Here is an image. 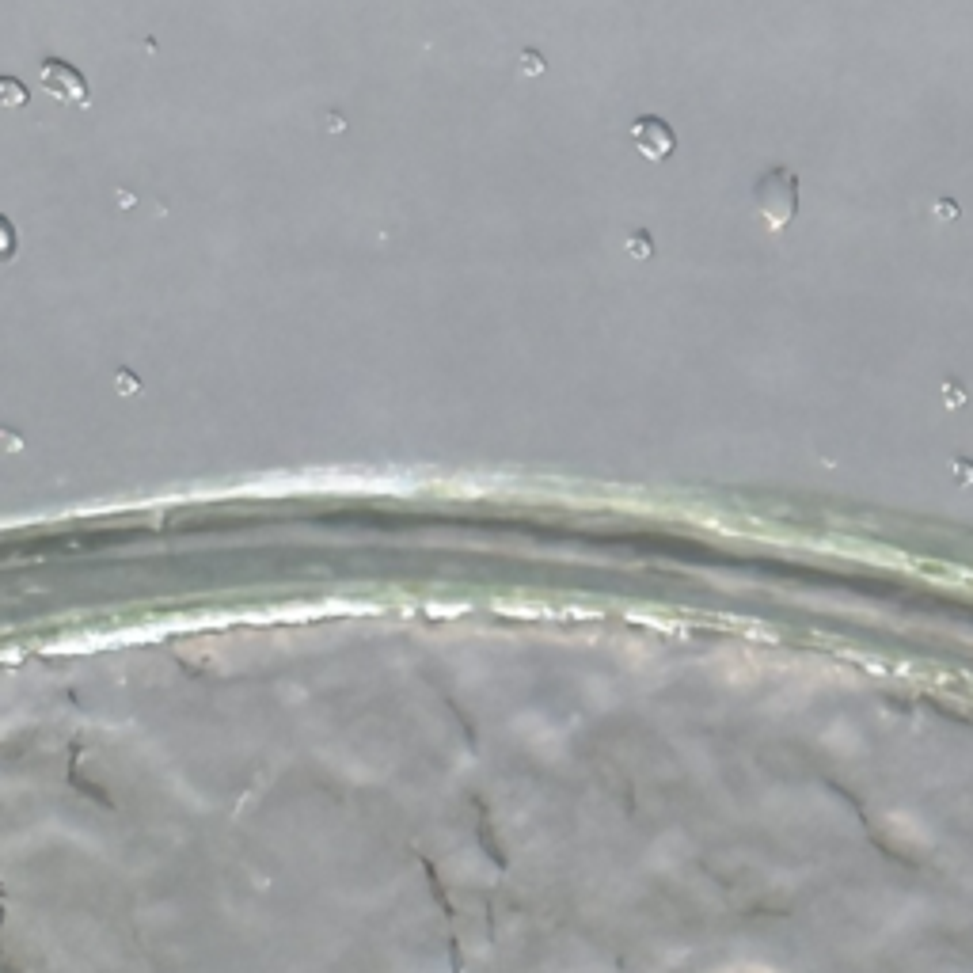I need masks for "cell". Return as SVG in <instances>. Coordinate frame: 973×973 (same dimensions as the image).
Returning a JSON list of instances; mask_svg holds the SVG:
<instances>
[{
    "instance_id": "1",
    "label": "cell",
    "mask_w": 973,
    "mask_h": 973,
    "mask_svg": "<svg viewBox=\"0 0 973 973\" xmlns=\"http://www.w3.org/2000/svg\"><path fill=\"white\" fill-rule=\"evenodd\" d=\"M753 198H757V210H761L768 229H787L795 221V213H799V175L791 168H772V172H764L757 179Z\"/></svg>"
},
{
    "instance_id": "2",
    "label": "cell",
    "mask_w": 973,
    "mask_h": 973,
    "mask_svg": "<svg viewBox=\"0 0 973 973\" xmlns=\"http://www.w3.org/2000/svg\"><path fill=\"white\" fill-rule=\"evenodd\" d=\"M42 88H46L54 99L77 103V107L88 103V84H84V77H80L69 61L46 58V65H42Z\"/></svg>"
},
{
    "instance_id": "3",
    "label": "cell",
    "mask_w": 973,
    "mask_h": 973,
    "mask_svg": "<svg viewBox=\"0 0 973 973\" xmlns=\"http://www.w3.org/2000/svg\"><path fill=\"white\" fill-rule=\"evenodd\" d=\"M631 141L639 145V153L647 156V160H666V156H673V149H677V137H673V130H669L662 118H639L635 126H631Z\"/></svg>"
},
{
    "instance_id": "4",
    "label": "cell",
    "mask_w": 973,
    "mask_h": 973,
    "mask_svg": "<svg viewBox=\"0 0 973 973\" xmlns=\"http://www.w3.org/2000/svg\"><path fill=\"white\" fill-rule=\"evenodd\" d=\"M943 403H947L951 411H958V407L966 403V388H962L958 381H947V384H943Z\"/></svg>"
},
{
    "instance_id": "5",
    "label": "cell",
    "mask_w": 973,
    "mask_h": 973,
    "mask_svg": "<svg viewBox=\"0 0 973 973\" xmlns=\"http://www.w3.org/2000/svg\"><path fill=\"white\" fill-rule=\"evenodd\" d=\"M951 472H954V483H958V487H973V464H970V460L958 457L951 464Z\"/></svg>"
},
{
    "instance_id": "6",
    "label": "cell",
    "mask_w": 973,
    "mask_h": 973,
    "mask_svg": "<svg viewBox=\"0 0 973 973\" xmlns=\"http://www.w3.org/2000/svg\"><path fill=\"white\" fill-rule=\"evenodd\" d=\"M935 217H939V221H954V217H958V206H954L951 198H939V202H935Z\"/></svg>"
},
{
    "instance_id": "7",
    "label": "cell",
    "mask_w": 973,
    "mask_h": 973,
    "mask_svg": "<svg viewBox=\"0 0 973 973\" xmlns=\"http://www.w3.org/2000/svg\"><path fill=\"white\" fill-rule=\"evenodd\" d=\"M631 251L635 255H650V236L643 232V236H631Z\"/></svg>"
},
{
    "instance_id": "8",
    "label": "cell",
    "mask_w": 973,
    "mask_h": 973,
    "mask_svg": "<svg viewBox=\"0 0 973 973\" xmlns=\"http://www.w3.org/2000/svg\"><path fill=\"white\" fill-rule=\"evenodd\" d=\"M4 88H8V103H20V84L16 80H4Z\"/></svg>"
}]
</instances>
